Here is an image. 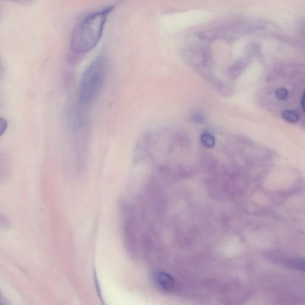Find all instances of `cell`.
Segmentation results:
<instances>
[{"label": "cell", "instance_id": "6da1fadb", "mask_svg": "<svg viewBox=\"0 0 305 305\" xmlns=\"http://www.w3.org/2000/svg\"><path fill=\"white\" fill-rule=\"evenodd\" d=\"M114 6H108L86 16L73 30L70 37V50L76 55L91 52L101 39L107 18Z\"/></svg>", "mask_w": 305, "mask_h": 305}, {"label": "cell", "instance_id": "7a4b0ae2", "mask_svg": "<svg viewBox=\"0 0 305 305\" xmlns=\"http://www.w3.org/2000/svg\"><path fill=\"white\" fill-rule=\"evenodd\" d=\"M108 60L105 55H99L87 66L80 79L78 106L88 109L101 93L108 72Z\"/></svg>", "mask_w": 305, "mask_h": 305}, {"label": "cell", "instance_id": "3957f363", "mask_svg": "<svg viewBox=\"0 0 305 305\" xmlns=\"http://www.w3.org/2000/svg\"><path fill=\"white\" fill-rule=\"evenodd\" d=\"M154 283L161 290L170 291L175 286V280L172 276L162 271H156L153 274Z\"/></svg>", "mask_w": 305, "mask_h": 305}, {"label": "cell", "instance_id": "277c9868", "mask_svg": "<svg viewBox=\"0 0 305 305\" xmlns=\"http://www.w3.org/2000/svg\"><path fill=\"white\" fill-rule=\"evenodd\" d=\"M200 142L206 149L212 148L216 145V139L212 134L204 132L200 136Z\"/></svg>", "mask_w": 305, "mask_h": 305}, {"label": "cell", "instance_id": "5b68a950", "mask_svg": "<svg viewBox=\"0 0 305 305\" xmlns=\"http://www.w3.org/2000/svg\"><path fill=\"white\" fill-rule=\"evenodd\" d=\"M281 117L282 118L286 120V121L289 123H296L299 121V116L298 113L293 110H285L281 113Z\"/></svg>", "mask_w": 305, "mask_h": 305}, {"label": "cell", "instance_id": "8992f818", "mask_svg": "<svg viewBox=\"0 0 305 305\" xmlns=\"http://www.w3.org/2000/svg\"><path fill=\"white\" fill-rule=\"evenodd\" d=\"M289 266L297 270L305 271V258H296L288 263Z\"/></svg>", "mask_w": 305, "mask_h": 305}, {"label": "cell", "instance_id": "52a82bcc", "mask_svg": "<svg viewBox=\"0 0 305 305\" xmlns=\"http://www.w3.org/2000/svg\"><path fill=\"white\" fill-rule=\"evenodd\" d=\"M275 96L277 99L281 100V101H286L289 98V93L286 89L280 88L277 89L275 92Z\"/></svg>", "mask_w": 305, "mask_h": 305}, {"label": "cell", "instance_id": "ba28073f", "mask_svg": "<svg viewBox=\"0 0 305 305\" xmlns=\"http://www.w3.org/2000/svg\"><path fill=\"white\" fill-rule=\"evenodd\" d=\"M202 114L199 112H195L193 114V120L197 123H202L204 120Z\"/></svg>", "mask_w": 305, "mask_h": 305}, {"label": "cell", "instance_id": "9c48e42d", "mask_svg": "<svg viewBox=\"0 0 305 305\" xmlns=\"http://www.w3.org/2000/svg\"><path fill=\"white\" fill-rule=\"evenodd\" d=\"M7 125H8V123H7L6 120L3 118H1V121H0V128H1L2 133L3 132V130L6 129Z\"/></svg>", "mask_w": 305, "mask_h": 305}, {"label": "cell", "instance_id": "30bf717a", "mask_svg": "<svg viewBox=\"0 0 305 305\" xmlns=\"http://www.w3.org/2000/svg\"><path fill=\"white\" fill-rule=\"evenodd\" d=\"M301 107H302L303 112L305 113V91L303 93L302 98H301Z\"/></svg>", "mask_w": 305, "mask_h": 305}]
</instances>
